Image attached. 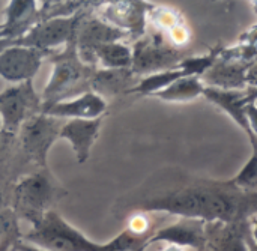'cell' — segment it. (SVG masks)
Listing matches in <instances>:
<instances>
[{"label": "cell", "instance_id": "obj_9", "mask_svg": "<svg viewBox=\"0 0 257 251\" xmlns=\"http://www.w3.org/2000/svg\"><path fill=\"white\" fill-rule=\"evenodd\" d=\"M42 101L33 87V81L14 84L0 92V119L5 131L17 134L21 125L41 113Z\"/></svg>", "mask_w": 257, "mask_h": 251}, {"label": "cell", "instance_id": "obj_10", "mask_svg": "<svg viewBox=\"0 0 257 251\" xmlns=\"http://www.w3.org/2000/svg\"><path fill=\"white\" fill-rule=\"evenodd\" d=\"M126 38H128V35L125 32L107 24L105 21L98 18L92 12V2H89L87 8L83 11L81 18L78 21L74 42H75L78 57L86 65L95 68L93 54L99 47H102L105 44H111V42L125 41Z\"/></svg>", "mask_w": 257, "mask_h": 251}, {"label": "cell", "instance_id": "obj_28", "mask_svg": "<svg viewBox=\"0 0 257 251\" xmlns=\"http://www.w3.org/2000/svg\"><path fill=\"white\" fill-rule=\"evenodd\" d=\"M161 251H185L184 248H181V247H176V245H170V244H167L164 248Z\"/></svg>", "mask_w": 257, "mask_h": 251}, {"label": "cell", "instance_id": "obj_17", "mask_svg": "<svg viewBox=\"0 0 257 251\" xmlns=\"http://www.w3.org/2000/svg\"><path fill=\"white\" fill-rule=\"evenodd\" d=\"M101 127L102 117L65 120L59 139H65L71 145L78 164H84L89 160L92 148L99 137Z\"/></svg>", "mask_w": 257, "mask_h": 251}, {"label": "cell", "instance_id": "obj_12", "mask_svg": "<svg viewBox=\"0 0 257 251\" xmlns=\"http://www.w3.org/2000/svg\"><path fill=\"white\" fill-rule=\"evenodd\" d=\"M146 2H92V12L107 24L125 32L128 38L137 41L146 30Z\"/></svg>", "mask_w": 257, "mask_h": 251}, {"label": "cell", "instance_id": "obj_3", "mask_svg": "<svg viewBox=\"0 0 257 251\" xmlns=\"http://www.w3.org/2000/svg\"><path fill=\"white\" fill-rule=\"evenodd\" d=\"M66 191H63L48 169H41L21 176L9 191V208L17 218H23L30 226L36 224L48 211H53Z\"/></svg>", "mask_w": 257, "mask_h": 251}, {"label": "cell", "instance_id": "obj_21", "mask_svg": "<svg viewBox=\"0 0 257 251\" xmlns=\"http://www.w3.org/2000/svg\"><path fill=\"white\" fill-rule=\"evenodd\" d=\"M203 83L200 80V77H182L176 81H173L172 84H169L166 89L160 90L158 93H155L154 96L166 101V102H190L199 96H202L203 93Z\"/></svg>", "mask_w": 257, "mask_h": 251}, {"label": "cell", "instance_id": "obj_24", "mask_svg": "<svg viewBox=\"0 0 257 251\" xmlns=\"http://www.w3.org/2000/svg\"><path fill=\"white\" fill-rule=\"evenodd\" d=\"M5 236L20 238L18 218L11 208H5L3 211H0V239Z\"/></svg>", "mask_w": 257, "mask_h": 251}, {"label": "cell", "instance_id": "obj_11", "mask_svg": "<svg viewBox=\"0 0 257 251\" xmlns=\"http://www.w3.org/2000/svg\"><path fill=\"white\" fill-rule=\"evenodd\" d=\"M205 87L221 90H244L256 87V62L248 63L221 50L212 66L200 77Z\"/></svg>", "mask_w": 257, "mask_h": 251}, {"label": "cell", "instance_id": "obj_22", "mask_svg": "<svg viewBox=\"0 0 257 251\" xmlns=\"http://www.w3.org/2000/svg\"><path fill=\"white\" fill-rule=\"evenodd\" d=\"M87 5L89 2H41L38 3V23L74 17L86 9Z\"/></svg>", "mask_w": 257, "mask_h": 251}, {"label": "cell", "instance_id": "obj_26", "mask_svg": "<svg viewBox=\"0 0 257 251\" xmlns=\"http://www.w3.org/2000/svg\"><path fill=\"white\" fill-rule=\"evenodd\" d=\"M14 248L17 251H47L42 250V248H38V247H33V245H30V244H24L23 241H17V242L14 244Z\"/></svg>", "mask_w": 257, "mask_h": 251}, {"label": "cell", "instance_id": "obj_8", "mask_svg": "<svg viewBox=\"0 0 257 251\" xmlns=\"http://www.w3.org/2000/svg\"><path fill=\"white\" fill-rule=\"evenodd\" d=\"M256 87L244 90H221L205 87L202 96L227 113L239 128L245 131L251 142V148H257L256 133Z\"/></svg>", "mask_w": 257, "mask_h": 251}, {"label": "cell", "instance_id": "obj_25", "mask_svg": "<svg viewBox=\"0 0 257 251\" xmlns=\"http://www.w3.org/2000/svg\"><path fill=\"white\" fill-rule=\"evenodd\" d=\"M20 241V238L17 236H5L0 239V251H11L14 248V244Z\"/></svg>", "mask_w": 257, "mask_h": 251}, {"label": "cell", "instance_id": "obj_7", "mask_svg": "<svg viewBox=\"0 0 257 251\" xmlns=\"http://www.w3.org/2000/svg\"><path fill=\"white\" fill-rule=\"evenodd\" d=\"M83 11L69 18H54V20L36 23L24 36L11 42L6 48L9 47L32 48L50 57L53 53H56V48L65 47L74 41Z\"/></svg>", "mask_w": 257, "mask_h": 251}, {"label": "cell", "instance_id": "obj_4", "mask_svg": "<svg viewBox=\"0 0 257 251\" xmlns=\"http://www.w3.org/2000/svg\"><path fill=\"white\" fill-rule=\"evenodd\" d=\"M48 59L53 65V72L39 95L42 105L66 101L90 92V80L96 68L86 65L78 57L74 41L65 45L63 50L53 53Z\"/></svg>", "mask_w": 257, "mask_h": 251}, {"label": "cell", "instance_id": "obj_13", "mask_svg": "<svg viewBox=\"0 0 257 251\" xmlns=\"http://www.w3.org/2000/svg\"><path fill=\"white\" fill-rule=\"evenodd\" d=\"M170 244L181 248H193V250L205 251L206 247V223L193 218H179L176 223L166 226L155 233H152L143 248L151 247L154 244ZM142 248V250H143Z\"/></svg>", "mask_w": 257, "mask_h": 251}, {"label": "cell", "instance_id": "obj_29", "mask_svg": "<svg viewBox=\"0 0 257 251\" xmlns=\"http://www.w3.org/2000/svg\"><path fill=\"white\" fill-rule=\"evenodd\" d=\"M3 130V127H2V119H0V131Z\"/></svg>", "mask_w": 257, "mask_h": 251}, {"label": "cell", "instance_id": "obj_27", "mask_svg": "<svg viewBox=\"0 0 257 251\" xmlns=\"http://www.w3.org/2000/svg\"><path fill=\"white\" fill-rule=\"evenodd\" d=\"M9 196L5 191V188H0V211H3L5 208H9Z\"/></svg>", "mask_w": 257, "mask_h": 251}, {"label": "cell", "instance_id": "obj_14", "mask_svg": "<svg viewBox=\"0 0 257 251\" xmlns=\"http://www.w3.org/2000/svg\"><path fill=\"white\" fill-rule=\"evenodd\" d=\"M47 56L23 47H9L0 51V77L11 83L33 81Z\"/></svg>", "mask_w": 257, "mask_h": 251}, {"label": "cell", "instance_id": "obj_19", "mask_svg": "<svg viewBox=\"0 0 257 251\" xmlns=\"http://www.w3.org/2000/svg\"><path fill=\"white\" fill-rule=\"evenodd\" d=\"M27 167L24 163L18 143L17 134L8 133L5 130L0 131V188L8 187L11 182H17L21 176L20 172Z\"/></svg>", "mask_w": 257, "mask_h": 251}, {"label": "cell", "instance_id": "obj_16", "mask_svg": "<svg viewBox=\"0 0 257 251\" xmlns=\"http://www.w3.org/2000/svg\"><path fill=\"white\" fill-rule=\"evenodd\" d=\"M107 111V101L98 96L93 92H86L75 98L59 101L53 104H44L41 113L62 119V120H75V119H98L102 117Z\"/></svg>", "mask_w": 257, "mask_h": 251}, {"label": "cell", "instance_id": "obj_18", "mask_svg": "<svg viewBox=\"0 0 257 251\" xmlns=\"http://www.w3.org/2000/svg\"><path fill=\"white\" fill-rule=\"evenodd\" d=\"M137 77L131 69H95L90 80V92L105 98L130 95L139 83Z\"/></svg>", "mask_w": 257, "mask_h": 251}, {"label": "cell", "instance_id": "obj_1", "mask_svg": "<svg viewBox=\"0 0 257 251\" xmlns=\"http://www.w3.org/2000/svg\"><path fill=\"white\" fill-rule=\"evenodd\" d=\"M257 193H244L230 181L191 179L136 202L133 212H161L205 223H239L256 215Z\"/></svg>", "mask_w": 257, "mask_h": 251}, {"label": "cell", "instance_id": "obj_15", "mask_svg": "<svg viewBox=\"0 0 257 251\" xmlns=\"http://www.w3.org/2000/svg\"><path fill=\"white\" fill-rule=\"evenodd\" d=\"M254 218L239 223H206L205 251H250Z\"/></svg>", "mask_w": 257, "mask_h": 251}, {"label": "cell", "instance_id": "obj_5", "mask_svg": "<svg viewBox=\"0 0 257 251\" xmlns=\"http://www.w3.org/2000/svg\"><path fill=\"white\" fill-rule=\"evenodd\" d=\"M63 123L62 119L38 113L21 125L17 133V143L27 166H35L39 170L47 169L48 152L59 139Z\"/></svg>", "mask_w": 257, "mask_h": 251}, {"label": "cell", "instance_id": "obj_20", "mask_svg": "<svg viewBox=\"0 0 257 251\" xmlns=\"http://www.w3.org/2000/svg\"><path fill=\"white\" fill-rule=\"evenodd\" d=\"M93 59L96 69H131L133 51L128 44L119 41L99 47Z\"/></svg>", "mask_w": 257, "mask_h": 251}, {"label": "cell", "instance_id": "obj_6", "mask_svg": "<svg viewBox=\"0 0 257 251\" xmlns=\"http://www.w3.org/2000/svg\"><path fill=\"white\" fill-rule=\"evenodd\" d=\"M131 51V71L140 78L173 69L187 57L184 50L175 48L157 32H146L140 39L134 41Z\"/></svg>", "mask_w": 257, "mask_h": 251}, {"label": "cell", "instance_id": "obj_23", "mask_svg": "<svg viewBox=\"0 0 257 251\" xmlns=\"http://www.w3.org/2000/svg\"><path fill=\"white\" fill-rule=\"evenodd\" d=\"M233 187L244 193H257V148H251L248 161L242 166L233 179H229Z\"/></svg>", "mask_w": 257, "mask_h": 251}, {"label": "cell", "instance_id": "obj_2", "mask_svg": "<svg viewBox=\"0 0 257 251\" xmlns=\"http://www.w3.org/2000/svg\"><path fill=\"white\" fill-rule=\"evenodd\" d=\"M24 239L30 245L47 251H142L145 244L142 238L134 236L128 230H123L107 244L93 242L54 209L33 224L24 235Z\"/></svg>", "mask_w": 257, "mask_h": 251}]
</instances>
